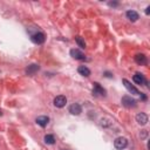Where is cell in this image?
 Here are the masks:
<instances>
[{
  "instance_id": "obj_20",
  "label": "cell",
  "mask_w": 150,
  "mask_h": 150,
  "mask_svg": "<svg viewBox=\"0 0 150 150\" xmlns=\"http://www.w3.org/2000/svg\"><path fill=\"white\" fill-rule=\"evenodd\" d=\"M62 150H66V149H62Z\"/></svg>"
},
{
  "instance_id": "obj_18",
  "label": "cell",
  "mask_w": 150,
  "mask_h": 150,
  "mask_svg": "<svg viewBox=\"0 0 150 150\" xmlns=\"http://www.w3.org/2000/svg\"><path fill=\"white\" fill-rule=\"evenodd\" d=\"M149 9H150V7H148V8H146V11H145V14H149V12H150Z\"/></svg>"
},
{
  "instance_id": "obj_11",
  "label": "cell",
  "mask_w": 150,
  "mask_h": 150,
  "mask_svg": "<svg viewBox=\"0 0 150 150\" xmlns=\"http://www.w3.org/2000/svg\"><path fill=\"white\" fill-rule=\"evenodd\" d=\"M135 61H136V63H138V64H141V66L146 64V56H145L144 54H137V55L135 56Z\"/></svg>"
},
{
  "instance_id": "obj_3",
  "label": "cell",
  "mask_w": 150,
  "mask_h": 150,
  "mask_svg": "<svg viewBox=\"0 0 150 150\" xmlns=\"http://www.w3.org/2000/svg\"><path fill=\"white\" fill-rule=\"evenodd\" d=\"M114 145L116 149H124L127 145H128V141L125 137H117L115 141H114Z\"/></svg>"
},
{
  "instance_id": "obj_8",
  "label": "cell",
  "mask_w": 150,
  "mask_h": 150,
  "mask_svg": "<svg viewBox=\"0 0 150 150\" xmlns=\"http://www.w3.org/2000/svg\"><path fill=\"white\" fill-rule=\"evenodd\" d=\"M70 56L75 60H83L84 59V54L79 49H71L70 50Z\"/></svg>"
},
{
  "instance_id": "obj_12",
  "label": "cell",
  "mask_w": 150,
  "mask_h": 150,
  "mask_svg": "<svg viewBox=\"0 0 150 150\" xmlns=\"http://www.w3.org/2000/svg\"><path fill=\"white\" fill-rule=\"evenodd\" d=\"M48 122H49V117L48 116H39L36 118V123L39 125H41V127H46L48 124Z\"/></svg>"
},
{
  "instance_id": "obj_19",
  "label": "cell",
  "mask_w": 150,
  "mask_h": 150,
  "mask_svg": "<svg viewBox=\"0 0 150 150\" xmlns=\"http://www.w3.org/2000/svg\"><path fill=\"white\" fill-rule=\"evenodd\" d=\"M0 115H1V110H0Z\"/></svg>"
},
{
  "instance_id": "obj_6",
  "label": "cell",
  "mask_w": 150,
  "mask_h": 150,
  "mask_svg": "<svg viewBox=\"0 0 150 150\" xmlns=\"http://www.w3.org/2000/svg\"><path fill=\"white\" fill-rule=\"evenodd\" d=\"M93 94H95L97 96H105V89L103 87H101L97 82H95L94 88H93Z\"/></svg>"
},
{
  "instance_id": "obj_14",
  "label": "cell",
  "mask_w": 150,
  "mask_h": 150,
  "mask_svg": "<svg viewBox=\"0 0 150 150\" xmlns=\"http://www.w3.org/2000/svg\"><path fill=\"white\" fill-rule=\"evenodd\" d=\"M39 70V66L38 64H30V66H28V68L26 69V73L28 74V75H33L34 73H36Z\"/></svg>"
},
{
  "instance_id": "obj_10",
  "label": "cell",
  "mask_w": 150,
  "mask_h": 150,
  "mask_svg": "<svg viewBox=\"0 0 150 150\" xmlns=\"http://www.w3.org/2000/svg\"><path fill=\"white\" fill-rule=\"evenodd\" d=\"M127 18L130 20V21H132V22H135V21H137L138 20V13L137 12H135V11H128L127 12Z\"/></svg>"
},
{
  "instance_id": "obj_4",
  "label": "cell",
  "mask_w": 150,
  "mask_h": 150,
  "mask_svg": "<svg viewBox=\"0 0 150 150\" xmlns=\"http://www.w3.org/2000/svg\"><path fill=\"white\" fill-rule=\"evenodd\" d=\"M66 103H67V98H66V96H63V95H59V96H56V97L54 98V105L57 107V108L64 107Z\"/></svg>"
},
{
  "instance_id": "obj_13",
  "label": "cell",
  "mask_w": 150,
  "mask_h": 150,
  "mask_svg": "<svg viewBox=\"0 0 150 150\" xmlns=\"http://www.w3.org/2000/svg\"><path fill=\"white\" fill-rule=\"evenodd\" d=\"M134 82L137 83V84H143V83L145 82V79H144L143 74H141V73H136V74L134 75Z\"/></svg>"
},
{
  "instance_id": "obj_15",
  "label": "cell",
  "mask_w": 150,
  "mask_h": 150,
  "mask_svg": "<svg viewBox=\"0 0 150 150\" xmlns=\"http://www.w3.org/2000/svg\"><path fill=\"white\" fill-rule=\"evenodd\" d=\"M77 71H79L81 75H83V76H89V75H90V70H89V68H87L86 66H80L79 69H77Z\"/></svg>"
},
{
  "instance_id": "obj_1",
  "label": "cell",
  "mask_w": 150,
  "mask_h": 150,
  "mask_svg": "<svg viewBox=\"0 0 150 150\" xmlns=\"http://www.w3.org/2000/svg\"><path fill=\"white\" fill-rule=\"evenodd\" d=\"M30 39H32V41L34 43H38V45H41V43L45 42V35L41 32H36V33L32 34L30 35Z\"/></svg>"
},
{
  "instance_id": "obj_5",
  "label": "cell",
  "mask_w": 150,
  "mask_h": 150,
  "mask_svg": "<svg viewBox=\"0 0 150 150\" xmlns=\"http://www.w3.org/2000/svg\"><path fill=\"white\" fill-rule=\"evenodd\" d=\"M123 83H124V87L128 89V91L129 93H131V94H134V95H139V91H138V89L136 88V87H134L127 79H123Z\"/></svg>"
},
{
  "instance_id": "obj_16",
  "label": "cell",
  "mask_w": 150,
  "mask_h": 150,
  "mask_svg": "<svg viewBox=\"0 0 150 150\" xmlns=\"http://www.w3.org/2000/svg\"><path fill=\"white\" fill-rule=\"evenodd\" d=\"M45 142H46L47 144H54L55 138H54L53 135H46V136H45Z\"/></svg>"
},
{
  "instance_id": "obj_7",
  "label": "cell",
  "mask_w": 150,
  "mask_h": 150,
  "mask_svg": "<svg viewBox=\"0 0 150 150\" xmlns=\"http://www.w3.org/2000/svg\"><path fill=\"white\" fill-rule=\"evenodd\" d=\"M69 112L71 115H80L82 112V108L79 103H73L70 107H69Z\"/></svg>"
},
{
  "instance_id": "obj_17",
  "label": "cell",
  "mask_w": 150,
  "mask_h": 150,
  "mask_svg": "<svg viewBox=\"0 0 150 150\" xmlns=\"http://www.w3.org/2000/svg\"><path fill=\"white\" fill-rule=\"evenodd\" d=\"M75 40H76L77 45H79L81 48H86V43H84V41H83V39H82L81 36H76V38H75Z\"/></svg>"
},
{
  "instance_id": "obj_2",
  "label": "cell",
  "mask_w": 150,
  "mask_h": 150,
  "mask_svg": "<svg viewBox=\"0 0 150 150\" xmlns=\"http://www.w3.org/2000/svg\"><path fill=\"white\" fill-rule=\"evenodd\" d=\"M122 104H123L124 107H127V108H134V107L136 105V101H135L131 96L125 95V96L122 97Z\"/></svg>"
},
{
  "instance_id": "obj_9",
  "label": "cell",
  "mask_w": 150,
  "mask_h": 150,
  "mask_svg": "<svg viewBox=\"0 0 150 150\" xmlns=\"http://www.w3.org/2000/svg\"><path fill=\"white\" fill-rule=\"evenodd\" d=\"M136 121H137L138 124H141V125H145L146 122H148V116H146L144 112H139V114L136 115Z\"/></svg>"
}]
</instances>
